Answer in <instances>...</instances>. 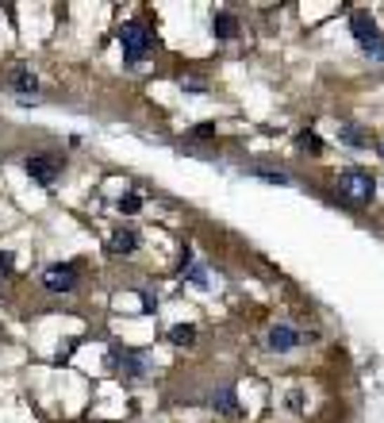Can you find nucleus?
Instances as JSON below:
<instances>
[{
	"label": "nucleus",
	"mask_w": 384,
	"mask_h": 423,
	"mask_svg": "<svg viewBox=\"0 0 384 423\" xmlns=\"http://www.w3.org/2000/svg\"><path fill=\"white\" fill-rule=\"evenodd\" d=\"M338 197L350 200V204H369V200L377 197V181H373V174H365V169H346V174L338 177Z\"/></svg>",
	"instance_id": "obj_1"
},
{
	"label": "nucleus",
	"mask_w": 384,
	"mask_h": 423,
	"mask_svg": "<svg viewBox=\"0 0 384 423\" xmlns=\"http://www.w3.org/2000/svg\"><path fill=\"white\" fill-rule=\"evenodd\" d=\"M119 46H124V58L127 62H138L154 51V35L143 27V23H124L119 27Z\"/></svg>",
	"instance_id": "obj_2"
},
{
	"label": "nucleus",
	"mask_w": 384,
	"mask_h": 423,
	"mask_svg": "<svg viewBox=\"0 0 384 423\" xmlns=\"http://www.w3.org/2000/svg\"><path fill=\"white\" fill-rule=\"evenodd\" d=\"M350 31H354V39L373 54V58H384V43H380L377 20H373L369 12H354V15H350Z\"/></svg>",
	"instance_id": "obj_3"
},
{
	"label": "nucleus",
	"mask_w": 384,
	"mask_h": 423,
	"mask_svg": "<svg viewBox=\"0 0 384 423\" xmlns=\"http://www.w3.org/2000/svg\"><path fill=\"white\" fill-rule=\"evenodd\" d=\"M43 285L51 292H73V285H77V266L69 262H58V266H46L43 273Z\"/></svg>",
	"instance_id": "obj_4"
},
{
	"label": "nucleus",
	"mask_w": 384,
	"mask_h": 423,
	"mask_svg": "<svg viewBox=\"0 0 384 423\" xmlns=\"http://www.w3.org/2000/svg\"><path fill=\"white\" fill-rule=\"evenodd\" d=\"M23 166H27V174L35 177L39 185H54V181H58L62 162H58V158H51V154H35V158H27Z\"/></svg>",
	"instance_id": "obj_5"
},
{
	"label": "nucleus",
	"mask_w": 384,
	"mask_h": 423,
	"mask_svg": "<svg viewBox=\"0 0 384 423\" xmlns=\"http://www.w3.org/2000/svg\"><path fill=\"white\" fill-rule=\"evenodd\" d=\"M300 343V331L292 327V323H273V327H269V346H273V351H292V346Z\"/></svg>",
	"instance_id": "obj_6"
},
{
	"label": "nucleus",
	"mask_w": 384,
	"mask_h": 423,
	"mask_svg": "<svg viewBox=\"0 0 384 423\" xmlns=\"http://www.w3.org/2000/svg\"><path fill=\"white\" fill-rule=\"evenodd\" d=\"M8 85H12L20 96H35L39 77L31 73V66H12V70H8Z\"/></svg>",
	"instance_id": "obj_7"
},
{
	"label": "nucleus",
	"mask_w": 384,
	"mask_h": 423,
	"mask_svg": "<svg viewBox=\"0 0 384 423\" xmlns=\"http://www.w3.org/2000/svg\"><path fill=\"white\" fill-rule=\"evenodd\" d=\"M112 362H116L119 370H124V377H131V381L146 373V358L143 354H131V351H119V346L112 351Z\"/></svg>",
	"instance_id": "obj_8"
},
{
	"label": "nucleus",
	"mask_w": 384,
	"mask_h": 423,
	"mask_svg": "<svg viewBox=\"0 0 384 423\" xmlns=\"http://www.w3.org/2000/svg\"><path fill=\"white\" fill-rule=\"evenodd\" d=\"M135 247H138V235L127 231V227H119V231L112 235V242H108L112 254H135Z\"/></svg>",
	"instance_id": "obj_9"
},
{
	"label": "nucleus",
	"mask_w": 384,
	"mask_h": 423,
	"mask_svg": "<svg viewBox=\"0 0 384 423\" xmlns=\"http://www.w3.org/2000/svg\"><path fill=\"white\" fill-rule=\"evenodd\" d=\"M211 31H216L219 39H234L239 35V20H234L231 12H216L211 15Z\"/></svg>",
	"instance_id": "obj_10"
},
{
	"label": "nucleus",
	"mask_w": 384,
	"mask_h": 423,
	"mask_svg": "<svg viewBox=\"0 0 384 423\" xmlns=\"http://www.w3.org/2000/svg\"><path fill=\"white\" fill-rule=\"evenodd\" d=\"M169 343H177V346H192V343H196V327H192V323H177V327L169 331Z\"/></svg>",
	"instance_id": "obj_11"
},
{
	"label": "nucleus",
	"mask_w": 384,
	"mask_h": 423,
	"mask_svg": "<svg viewBox=\"0 0 384 423\" xmlns=\"http://www.w3.org/2000/svg\"><path fill=\"white\" fill-rule=\"evenodd\" d=\"M250 174L261 177V181H269V185H289V174H281V169H261V166H254Z\"/></svg>",
	"instance_id": "obj_12"
},
{
	"label": "nucleus",
	"mask_w": 384,
	"mask_h": 423,
	"mask_svg": "<svg viewBox=\"0 0 384 423\" xmlns=\"http://www.w3.org/2000/svg\"><path fill=\"white\" fill-rule=\"evenodd\" d=\"M211 404H216L219 412H234V393L231 389H219V393L211 396Z\"/></svg>",
	"instance_id": "obj_13"
},
{
	"label": "nucleus",
	"mask_w": 384,
	"mask_h": 423,
	"mask_svg": "<svg viewBox=\"0 0 384 423\" xmlns=\"http://www.w3.org/2000/svg\"><path fill=\"white\" fill-rule=\"evenodd\" d=\"M143 208V197L138 193H127V197H119V212H138Z\"/></svg>",
	"instance_id": "obj_14"
},
{
	"label": "nucleus",
	"mask_w": 384,
	"mask_h": 423,
	"mask_svg": "<svg viewBox=\"0 0 384 423\" xmlns=\"http://www.w3.org/2000/svg\"><path fill=\"white\" fill-rule=\"evenodd\" d=\"M342 139H346L350 146H365V135L357 131V127H342Z\"/></svg>",
	"instance_id": "obj_15"
},
{
	"label": "nucleus",
	"mask_w": 384,
	"mask_h": 423,
	"mask_svg": "<svg viewBox=\"0 0 384 423\" xmlns=\"http://www.w3.org/2000/svg\"><path fill=\"white\" fill-rule=\"evenodd\" d=\"M192 285H196V289H208V270H204V266H192Z\"/></svg>",
	"instance_id": "obj_16"
},
{
	"label": "nucleus",
	"mask_w": 384,
	"mask_h": 423,
	"mask_svg": "<svg viewBox=\"0 0 384 423\" xmlns=\"http://www.w3.org/2000/svg\"><path fill=\"white\" fill-rule=\"evenodd\" d=\"M8 270H12V254H8V250H0V278H4Z\"/></svg>",
	"instance_id": "obj_17"
},
{
	"label": "nucleus",
	"mask_w": 384,
	"mask_h": 423,
	"mask_svg": "<svg viewBox=\"0 0 384 423\" xmlns=\"http://www.w3.org/2000/svg\"><path fill=\"white\" fill-rule=\"evenodd\" d=\"M196 135H200V139H211V135H216V127H211V124H196Z\"/></svg>",
	"instance_id": "obj_18"
},
{
	"label": "nucleus",
	"mask_w": 384,
	"mask_h": 423,
	"mask_svg": "<svg viewBox=\"0 0 384 423\" xmlns=\"http://www.w3.org/2000/svg\"><path fill=\"white\" fill-rule=\"evenodd\" d=\"M300 401H304V396H300V393H292V396H289V408H292V412H300V408H304Z\"/></svg>",
	"instance_id": "obj_19"
},
{
	"label": "nucleus",
	"mask_w": 384,
	"mask_h": 423,
	"mask_svg": "<svg viewBox=\"0 0 384 423\" xmlns=\"http://www.w3.org/2000/svg\"><path fill=\"white\" fill-rule=\"evenodd\" d=\"M380 154H384V143H380Z\"/></svg>",
	"instance_id": "obj_20"
}]
</instances>
